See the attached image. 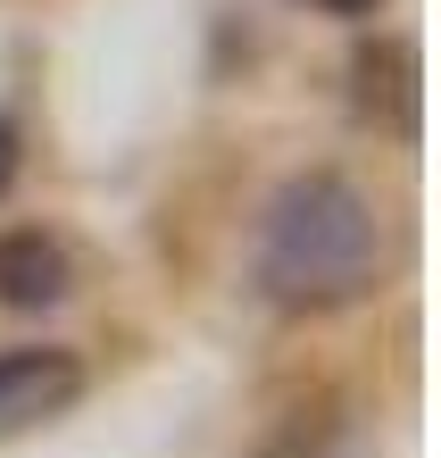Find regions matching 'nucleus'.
I'll list each match as a JSON object with an SVG mask.
<instances>
[{
    "label": "nucleus",
    "mask_w": 441,
    "mask_h": 458,
    "mask_svg": "<svg viewBox=\"0 0 441 458\" xmlns=\"http://www.w3.org/2000/svg\"><path fill=\"white\" fill-rule=\"evenodd\" d=\"M250 276L275 309L325 317L350 309L383 284V208L367 200V183L342 167H300L275 183V200L259 208L250 242Z\"/></svg>",
    "instance_id": "obj_1"
},
{
    "label": "nucleus",
    "mask_w": 441,
    "mask_h": 458,
    "mask_svg": "<svg viewBox=\"0 0 441 458\" xmlns=\"http://www.w3.org/2000/svg\"><path fill=\"white\" fill-rule=\"evenodd\" d=\"M84 359H75L67 342H9L0 350V442L34 434V425L67 417L75 400H84Z\"/></svg>",
    "instance_id": "obj_2"
},
{
    "label": "nucleus",
    "mask_w": 441,
    "mask_h": 458,
    "mask_svg": "<svg viewBox=\"0 0 441 458\" xmlns=\"http://www.w3.org/2000/svg\"><path fill=\"white\" fill-rule=\"evenodd\" d=\"M75 292V259L50 225H9L0 233V309L17 317H42Z\"/></svg>",
    "instance_id": "obj_3"
},
{
    "label": "nucleus",
    "mask_w": 441,
    "mask_h": 458,
    "mask_svg": "<svg viewBox=\"0 0 441 458\" xmlns=\"http://www.w3.org/2000/svg\"><path fill=\"white\" fill-rule=\"evenodd\" d=\"M350 75H358V109L367 117H383L392 133L417 125V50L408 42H367Z\"/></svg>",
    "instance_id": "obj_4"
},
{
    "label": "nucleus",
    "mask_w": 441,
    "mask_h": 458,
    "mask_svg": "<svg viewBox=\"0 0 441 458\" xmlns=\"http://www.w3.org/2000/svg\"><path fill=\"white\" fill-rule=\"evenodd\" d=\"M17 158H25V117L0 100V192H9V175H17Z\"/></svg>",
    "instance_id": "obj_5"
},
{
    "label": "nucleus",
    "mask_w": 441,
    "mask_h": 458,
    "mask_svg": "<svg viewBox=\"0 0 441 458\" xmlns=\"http://www.w3.org/2000/svg\"><path fill=\"white\" fill-rule=\"evenodd\" d=\"M317 9H325V17H375L383 0H317Z\"/></svg>",
    "instance_id": "obj_6"
}]
</instances>
